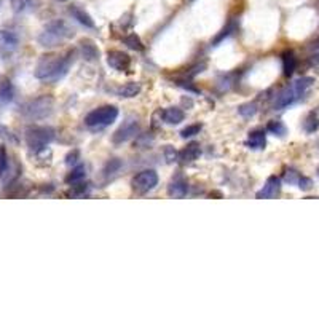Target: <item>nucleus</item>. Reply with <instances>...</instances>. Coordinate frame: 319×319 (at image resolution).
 Segmentation results:
<instances>
[{
	"instance_id": "27",
	"label": "nucleus",
	"mask_w": 319,
	"mask_h": 319,
	"mask_svg": "<svg viewBox=\"0 0 319 319\" xmlns=\"http://www.w3.org/2000/svg\"><path fill=\"white\" fill-rule=\"evenodd\" d=\"M199 131H201V125H190V126L184 128V129L180 131V136H182L184 139H187V138H192V136L198 134Z\"/></svg>"
},
{
	"instance_id": "6",
	"label": "nucleus",
	"mask_w": 319,
	"mask_h": 319,
	"mask_svg": "<svg viewBox=\"0 0 319 319\" xmlns=\"http://www.w3.org/2000/svg\"><path fill=\"white\" fill-rule=\"evenodd\" d=\"M53 112V99L50 96H40L29 102H26L21 109V113L29 120H43Z\"/></svg>"
},
{
	"instance_id": "7",
	"label": "nucleus",
	"mask_w": 319,
	"mask_h": 319,
	"mask_svg": "<svg viewBox=\"0 0 319 319\" xmlns=\"http://www.w3.org/2000/svg\"><path fill=\"white\" fill-rule=\"evenodd\" d=\"M158 184V174L153 169H144L141 172L132 177V189H134L138 193H147L150 190H153Z\"/></svg>"
},
{
	"instance_id": "24",
	"label": "nucleus",
	"mask_w": 319,
	"mask_h": 319,
	"mask_svg": "<svg viewBox=\"0 0 319 319\" xmlns=\"http://www.w3.org/2000/svg\"><path fill=\"white\" fill-rule=\"evenodd\" d=\"M123 42H125V45H128V47H129V48H132V50H138V51H142V50H144L142 42L139 40V37H138V35H134V34H129V35H126V37L123 38Z\"/></svg>"
},
{
	"instance_id": "14",
	"label": "nucleus",
	"mask_w": 319,
	"mask_h": 319,
	"mask_svg": "<svg viewBox=\"0 0 319 319\" xmlns=\"http://www.w3.org/2000/svg\"><path fill=\"white\" fill-rule=\"evenodd\" d=\"M10 4L15 13H31L42 5V0H10Z\"/></svg>"
},
{
	"instance_id": "25",
	"label": "nucleus",
	"mask_w": 319,
	"mask_h": 319,
	"mask_svg": "<svg viewBox=\"0 0 319 319\" xmlns=\"http://www.w3.org/2000/svg\"><path fill=\"white\" fill-rule=\"evenodd\" d=\"M267 131L275 136H284L286 134V126L281 122H270L267 125Z\"/></svg>"
},
{
	"instance_id": "17",
	"label": "nucleus",
	"mask_w": 319,
	"mask_h": 319,
	"mask_svg": "<svg viewBox=\"0 0 319 319\" xmlns=\"http://www.w3.org/2000/svg\"><path fill=\"white\" fill-rule=\"evenodd\" d=\"M187 192H189V185H187V182L182 180V179H174V180H172L171 185H169V190H168V193L172 198H184L185 195H187Z\"/></svg>"
},
{
	"instance_id": "11",
	"label": "nucleus",
	"mask_w": 319,
	"mask_h": 319,
	"mask_svg": "<svg viewBox=\"0 0 319 319\" xmlns=\"http://www.w3.org/2000/svg\"><path fill=\"white\" fill-rule=\"evenodd\" d=\"M281 192V179L271 176L267 179L265 185L262 187V190L257 193V198H276Z\"/></svg>"
},
{
	"instance_id": "23",
	"label": "nucleus",
	"mask_w": 319,
	"mask_h": 319,
	"mask_svg": "<svg viewBox=\"0 0 319 319\" xmlns=\"http://www.w3.org/2000/svg\"><path fill=\"white\" fill-rule=\"evenodd\" d=\"M317 128H319V117L314 112H311L307 118H305L303 129L307 131V132H314Z\"/></svg>"
},
{
	"instance_id": "32",
	"label": "nucleus",
	"mask_w": 319,
	"mask_h": 319,
	"mask_svg": "<svg viewBox=\"0 0 319 319\" xmlns=\"http://www.w3.org/2000/svg\"><path fill=\"white\" fill-rule=\"evenodd\" d=\"M297 185H299V187H300L302 190H308V189H311V180H310L308 177H303V176H300V179H299Z\"/></svg>"
},
{
	"instance_id": "19",
	"label": "nucleus",
	"mask_w": 319,
	"mask_h": 319,
	"mask_svg": "<svg viewBox=\"0 0 319 319\" xmlns=\"http://www.w3.org/2000/svg\"><path fill=\"white\" fill-rule=\"evenodd\" d=\"M80 51H82L83 58L88 61H93L99 56V50L91 40H82V42H80Z\"/></svg>"
},
{
	"instance_id": "35",
	"label": "nucleus",
	"mask_w": 319,
	"mask_h": 319,
	"mask_svg": "<svg viewBox=\"0 0 319 319\" xmlns=\"http://www.w3.org/2000/svg\"><path fill=\"white\" fill-rule=\"evenodd\" d=\"M59 2H65V0H59Z\"/></svg>"
},
{
	"instance_id": "28",
	"label": "nucleus",
	"mask_w": 319,
	"mask_h": 319,
	"mask_svg": "<svg viewBox=\"0 0 319 319\" xmlns=\"http://www.w3.org/2000/svg\"><path fill=\"white\" fill-rule=\"evenodd\" d=\"M0 138H2L4 141H8V142H11V144H18V139H16V136L13 134V132L7 128V126H4V125H0Z\"/></svg>"
},
{
	"instance_id": "13",
	"label": "nucleus",
	"mask_w": 319,
	"mask_h": 319,
	"mask_svg": "<svg viewBox=\"0 0 319 319\" xmlns=\"http://www.w3.org/2000/svg\"><path fill=\"white\" fill-rule=\"evenodd\" d=\"M69 13H71V16L77 22L85 26V28H89V29H95L96 28V24H95V21H93V18L88 15V13L83 8H80L78 5H71L69 7Z\"/></svg>"
},
{
	"instance_id": "9",
	"label": "nucleus",
	"mask_w": 319,
	"mask_h": 319,
	"mask_svg": "<svg viewBox=\"0 0 319 319\" xmlns=\"http://www.w3.org/2000/svg\"><path fill=\"white\" fill-rule=\"evenodd\" d=\"M138 131H139L138 122H136V120L129 118V120H126V122L115 131L112 141H113V144H123V142L129 141L132 136H136Z\"/></svg>"
},
{
	"instance_id": "22",
	"label": "nucleus",
	"mask_w": 319,
	"mask_h": 319,
	"mask_svg": "<svg viewBox=\"0 0 319 319\" xmlns=\"http://www.w3.org/2000/svg\"><path fill=\"white\" fill-rule=\"evenodd\" d=\"M85 177H86V169H85V166L80 165V166H75V168L72 169L71 174H69L67 177H65V182L75 185V184H78V182H82Z\"/></svg>"
},
{
	"instance_id": "26",
	"label": "nucleus",
	"mask_w": 319,
	"mask_h": 319,
	"mask_svg": "<svg viewBox=\"0 0 319 319\" xmlns=\"http://www.w3.org/2000/svg\"><path fill=\"white\" fill-rule=\"evenodd\" d=\"M10 169V163H8V155L5 149H0V179H2Z\"/></svg>"
},
{
	"instance_id": "34",
	"label": "nucleus",
	"mask_w": 319,
	"mask_h": 319,
	"mask_svg": "<svg viewBox=\"0 0 319 319\" xmlns=\"http://www.w3.org/2000/svg\"><path fill=\"white\" fill-rule=\"evenodd\" d=\"M77 155H78V152H74V155L71 153L67 158H75ZM65 163H67V165H75V163H77V160H67V162H65Z\"/></svg>"
},
{
	"instance_id": "36",
	"label": "nucleus",
	"mask_w": 319,
	"mask_h": 319,
	"mask_svg": "<svg viewBox=\"0 0 319 319\" xmlns=\"http://www.w3.org/2000/svg\"><path fill=\"white\" fill-rule=\"evenodd\" d=\"M317 174H319V169H317Z\"/></svg>"
},
{
	"instance_id": "29",
	"label": "nucleus",
	"mask_w": 319,
	"mask_h": 319,
	"mask_svg": "<svg viewBox=\"0 0 319 319\" xmlns=\"http://www.w3.org/2000/svg\"><path fill=\"white\" fill-rule=\"evenodd\" d=\"M257 112V107H256V104H244L239 107V113H241L244 118H249L252 115H256Z\"/></svg>"
},
{
	"instance_id": "2",
	"label": "nucleus",
	"mask_w": 319,
	"mask_h": 319,
	"mask_svg": "<svg viewBox=\"0 0 319 319\" xmlns=\"http://www.w3.org/2000/svg\"><path fill=\"white\" fill-rule=\"evenodd\" d=\"M313 82H314V80L311 77H302V78L295 80L294 83H290L287 88H284L278 95V98L275 101V109L276 110H283V109L289 107V105L297 104L308 93V89L311 88Z\"/></svg>"
},
{
	"instance_id": "30",
	"label": "nucleus",
	"mask_w": 319,
	"mask_h": 319,
	"mask_svg": "<svg viewBox=\"0 0 319 319\" xmlns=\"http://www.w3.org/2000/svg\"><path fill=\"white\" fill-rule=\"evenodd\" d=\"M235 28H236V26H235V22H230L229 26H227V28H225V29H222V34L220 35H217V38L214 40V43H219L220 42V40H223L225 37H229L233 31H235Z\"/></svg>"
},
{
	"instance_id": "3",
	"label": "nucleus",
	"mask_w": 319,
	"mask_h": 319,
	"mask_svg": "<svg viewBox=\"0 0 319 319\" xmlns=\"http://www.w3.org/2000/svg\"><path fill=\"white\" fill-rule=\"evenodd\" d=\"M69 37H72V29L62 19H55L50 21L42 34L38 35V43L45 48H53L62 43Z\"/></svg>"
},
{
	"instance_id": "16",
	"label": "nucleus",
	"mask_w": 319,
	"mask_h": 319,
	"mask_svg": "<svg viewBox=\"0 0 319 319\" xmlns=\"http://www.w3.org/2000/svg\"><path fill=\"white\" fill-rule=\"evenodd\" d=\"M15 99V86L10 82V80H4L0 82V105L10 104Z\"/></svg>"
},
{
	"instance_id": "33",
	"label": "nucleus",
	"mask_w": 319,
	"mask_h": 319,
	"mask_svg": "<svg viewBox=\"0 0 319 319\" xmlns=\"http://www.w3.org/2000/svg\"><path fill=\"white\" fill-rule=\"evenodd\" d=\"M166 158H168V162H174L176 160V150H172L169 145L166 147Z\"/></svg>"
},
{
	"instance_id": "12",
	"label": "nucleus",
	"mask_w": 319,
	"mask_h": 319,
	"mask_svg": "<svg viewBox=\"0 0 319 319\" xmlns=\"http://www.w3.org/2000/svg\"><path fill=\"white\" fill-rule=\"evenodd\" d=\"M246 145L249 149H254V150L265 149V145H267V134H265V131L263 129L250 131L247 136V141H246Z\"/></svg>"
},
{
	"instance_id": "21",
	"label": "nucleus",
	"mask_w": 319,
	"mask_h": 319,
	"mask_svg": "<svg viewBox=\"0 0 319 319\" xmlns=\"http://www.w3.org/2000/svg\"><path fill=\"white\" fill-rule=\"evenodd\" d=\"M141 93V85L139 83H136V82H131V83H126V85H123V86H120L118 89H117V95L120 96V98H134V96H138Z\"/></svg>"
},
{
	"instance_id": "37",
	"label": "nucleus",
	"mask_w": 319,
	"mask_h": 319,
	"mask_svg": "<svg viewBox=\"0 0 319 319\" xmlns=\"http://www.w3.org/2000/svg\"><path fill=\"white\" fill-rule=\"evenodd\" d=\"M0 4H2V0H0Z\"/></svg>"
},
{
	"instance_id": "31",
	"label": "nucleus",
	"mask_w": 319,
	"mask_h": 319,
	"mask_svg": "<svg viewBox=\"0 0 319 319\" xmlns=\"http://www.w3.org/2000/svg\"><path fill=\"white\" fill-rule=\"evenodd\" d=\"M284 179H286V182H289V184H297L299 182V179H300V174L297 171H287L286 172V176H284Z\"/></svg>"
},
{
	"instance_id": "5",
	"label": "nucleus",
	"mask_w": 319,
	"mask_h": 319,
	"mask_svg": "<svg viewBox=\"0 0 319 319\" xmlns=\"http://www.w3.org/2000/svg\"><path fill=\"white\" fill-rule=\"evenodd\" d=\"M118 118V109L115 105H102L95 110H91L85 117V125L89 129H104L110 126Z\"/></svg>"
},
{
	"instance_id": "4",
	"label": "nucleus",
	"mask_w": 319,
	"mask_h": 319,
	"mask_svg": "<svg viewBox=\"0 0 319 319\" xmlns=\"http://www.w3.org/2000/svg\"><path fill=\"white\" fill-rule=\"evenodd\" d=\"M56 131L51 126H31L26 129V144L31 152L40 153L55 141Z\"/></svg>"
},
{
	"instance_id": "18",
	"label": "nucleus",
	"mask_w": 319,
	"mask_h": 319,
	"mask_svg": "<svg viewBox=\"0 0 319 319\" xmlns=\"http://www.w3.org/2000/svg\"><path fill=\"white\" fill-rule=\"evenodd\" d=\"M199 155H201V149H199V145L192 142L180 152V160L184 163H192V162H195V160H198Z\"/></svg>"
},
{
	"instance_id": "8",
	"label": "nucleus",
	"mask_w": 319,
	"mask_h": 319,
	"mask_svg": "<svg viewBox=\"0 0 319 319\" xmlns=\"http://www.w3.org/2000/svg\"><path fill=\"white\" fill-rule=\"evenodd\" d=\"M19 37L11 31H0V56L8 58L18 50Z\"/></svg>"
},
{
	"instance_id": "1",
	"label": "nucleus",
	"mask_w": 319,
	"mask_h": 319,
	"mask_svg": "<svg viewBox=\"0 0 319 319\" xmlns=\"http://www.w3.org/2000/svg\"><path fill=\"white\" fill-rule=\"evenodd\" d=\"M75 51H67L64 55H50L43 56L35 67V78L47 83L59 82L67 75L71 65L74 64Z\"/></svg>"
},
{
	"instance_id": "20",
	"label": "nucleus",
	"mask_w": 319,
	"mask_h": 319,
	"mask_svg": "<svg viewBox=\"0 0 319 319\" xmlns=\"http://www.w3.org/2000/svg\"><path fill=\"white\" fill-rule=\"evenodd\" d=\"M297 67V58L294 55V51H286L283 55V71H284V75L289 77L294 74Z\"/></svg>"
},
{
	"instance_id": "10",
	"label": "nucleus",
	"mask_w": 319,
	"mask_h": 319,
	"mask_svg": "<svg viewBox=\"0 0 319 319\" xmlns=\"http://www.w3.org/2000/svg\"><path fill=\"white\" fill-rule=\"evenodd\" d=\"M107 64L118 72H125V71H129L131 67V58L123 51L112 50L107 53Z\"/></svg>"
},
{
	"instance_id": "15",
	"label": "nucleus",
	"mask_w": 319,
	"mask_h": 319,
	"mask_svg": "<svg viewBox=\"0 0 319 319\" xmlns=\"http://www.w3.org/2000/svg\"><path fill=\"white\" fill-rule=\"evenodd\" d=\"M184 117H185V113L179 107H168L162 112L163 122L168 125H179L180 122H184Z\"/></svg>"
}]
</instances>
